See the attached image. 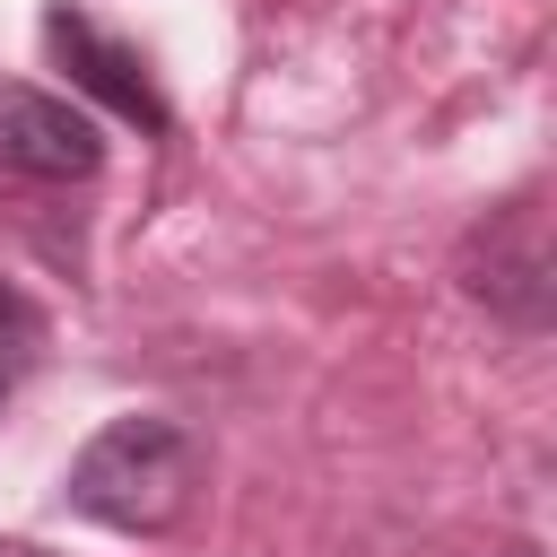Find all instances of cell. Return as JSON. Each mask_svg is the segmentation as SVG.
Returning <instances> with one entry per match:
<instances>
[{
	"label": "cell",
	"mask_w": 557,
	"mask_h": 557,
	"mask_svg": "<svg viewBox=\"0 0 557 557\" xmlns=\"http://www.w3.org/2000/svg\"><path fill=\"white\" fill-rule=\"evenodd\" d=\"M44 44H52V61L70 70V87L78 96H96V104H113L122 122H139V131H165L174 113H165V96H157V78H148V61H139V44H122V35H104L87 9H44Z\"/></svg>",
	"instance_id": "3957f363"
},
{
	"label": "cell",
	"mask_w": 557,
	"mask_h": 557,
	"mask_svg": "<svg viewBox=\"0 0 557 557\" xmlns=\"http://www.w3.org/2000/svg\"><path fill=\"white\" fill-rule=\"evenodd\" d=\"M104 165V139L96 122L70 104V96H44L26 78H0V174H26V183H87Z\"/></svg>",
	"instance_id": "7a4b0ae2"
},
{
	"label": "cell",
	"mask_w": 557,
	"mask_h": 557,
	"mask_svg": "<svg viewBox=\"0 0 557 557\" xmlns=\"http://www.w3.org/2000/svg\"><path fill=\"white\" fill-rule=\"evenodd\" d=\"M505 557H540V548H505Z\"/></svg>",
	"instance_id": "52a82bcc"
},
{
	"label": "cell",
	"mask_w": 557,
	"mask_h": 557,
	"mask_svg": "<svg viewBox=\"0 0 557 557\" xmlns=\"http://www.w3.org/2000/svg\"><path fill=\"white\" fill-rule=\"evenodd\" d=\"M200 487H209L200 435H191L183 418H157V409H131V418L96 426V435L78 444L70 479H61V496H70L87 522L139 531V540L174 531V522L200 505Z\"/></svg>",
	"instance_id": "6da1fadb"
},
{
	"label": "cell",
	"mask_w": 557,
	"mask_h": 557,
	"mask_svg": "<svg viewBox=\"0 0 557 557\" xmlns=\"http://www.w3.org/2000/svg\"><path fill=\"white\" fill-rule=\"evenodd\" d=\"M35 339H44V322H35V305L0 278V400H9V383L26 374V357H35Z\"/></svg>",
	"instance_id": "5b68a950"
},
{
	"label": "cell",
	"mask_w": 557,
	"mask_h": 557,
	"mask_svg": "<svg viewBox=\"0 0 557 557\" xmlns=\"http://www.w3.org/2000/svg\"><path fill=\"white\" fill-rule=\"evenodd\" d=\"M0 557H44V548H26V540H0Z\"/></svg>",
	"instance_id": "8992f818"
},
{
	"label": "cell",
	"mask_w": 557,
	"mask_h": 557,
	"mask_svg": "<svg viewBox=\"0 0 557 557\" xmlns=\"http://www.w3.org/2000/svg\"><path fill=\"white\" fill-rule=\"evenodd\" d=\"M505 235H513V252H496V244L479 235V252H470V296H479V305H496L505 322L540 331V313H548V252H540L531 209H522V218H505Z\"/></svg>",
	"instance_id": "277c9868"
}]
</instances>
